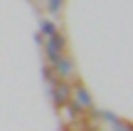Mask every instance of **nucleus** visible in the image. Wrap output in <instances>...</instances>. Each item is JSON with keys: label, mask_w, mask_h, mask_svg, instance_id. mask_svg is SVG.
I'll return each mask as SVG.
<instances>
[{"label": "nucleus", "mask_w": 133, "mask_h": 131, "mask_svg": "<svg viewBox=\"0 0 133 131\" xmlns=\"http://www.w3.org/2000/svg\"><path fill=\"white\" fill-rule=\"evenodd\" d=\"M42 77L52 82V79H54V69H52V67H44V69H42Z\"/></svg>", "instance_id": "obj_8"}, {"label": "nucleus", "mask_w": 133, "mask_h": 131, "mask_svg": "<svg viewBox=\"0 0 133 131\" xmlns=\"http://www.w3.org/2000/svg\"><path fill=\"white\" fill-rule=\"evenodd\" d=\"M52 69H54V74H57L59 79H66L71 72H74V59L66 57V54H62V57H59L57 62L52 64Z\"/></svg>", "instance_id": "obj_4"}, {"label": "nucleus", "mask_w": 133, "mask_h": 131, "mask_svg": "<svg viewBox=\"0 0 133 131\" xmlns=\"http://www.w3.org/2000/svg\"><path fill=\"white\" fill-rule=\"evenodd\" d=\"M64 107H66V114H69V119H76V116L81 114V107L74 102V99H69V102H66Z\"/></svg>", "instance_id": "obj_7"}, {"label": "nucleus", "mask_w": 133, "mask_h": 131, "mask_svg": "<svg viewBox=\"0 0 133 131\" xmlns=\"http://www.w3.org/2000/svg\"><path fill=\"white\" fill-rule=\"evenodd\" d=\"M49 94H52L54 107L59 109V107H64V104L71 99V87H69V84H66L64 79H62V82H57L54 87H49Z\"/></svg>", "instance_id": "obj_2"}, {"label": "nucleus", "mask_w": 133, "mask_h": 131, "mask_svg": "<svg viewBox=\"0 0 133 131\" xmlns=\"http://www.w3.org/2000/svg\"><path fill=\"white\" fill-rule=\"evenodd\" d=\"M71 94H74V102L81 107V111H86V109H94V99H91V94H89V89L84 87L81 82H76L74 87H71Z\"/></svg>", "instance_id": "obj_3"}, {"label": "nucleus", "mask_w": 133, "mask_h": 131, "mask_svg": "<svg viewBox=\"0 0 133 131\" xmlns=\"http://www.w3.org/2000/svg\"><path fill=\"white\" fill-rule=\"evenodd\" d=\"M44 8H47V13L54 17V15H59V13H62L64 0H47V3H44Z\"/></svg>", "instance_id": "obj_6"}, {"label": "nucleus", "mask_w": 133, "mask_h": 131, "mask_svg": "<svg viewBox=\"0 0 133 131\" xmlns=\"http://www.w3.org/2000/svg\"><path fill=\"white\" fill-rule=\"evenodd\" d=\"M59 30H57V22L54 20H49V17H42L39 20V35L42 37H52V35H57Z\"/></svg>", "instance_id": "obj_5"}, {"label": "nucleus", "mask_w": 133, "mask_h": 131, "mask_svg": "<svg viewBox=\"0 0 133 131\" xmlns=\"http://www.w3.org/2000/svg\"><path fill=\"white\" fill-rule=\"evenodd\" d=\"M64 49H66V37L62 32H57V35H52V37L44 40V54H47V59L52 64L64 54Z\"/></svg>", "instance_id": "obj_1"}]
</instances>
